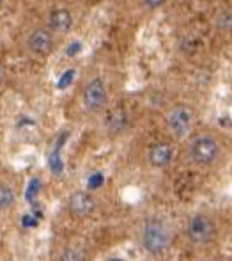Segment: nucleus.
Returning <instances> with one entry per match:
<instances>
[{
  "mask_svg": "<svg viewBox=\"0 0 232 261\" xmlns=\"http://www.w3.org/2000/svg\"><path fill=\"white\" fill-rule=\"evenodd\" d=\"M172 242L170 224L158 217H151L140 227V244L151 254H160Z\"/></svg>",
  "mask_w": 232,
  "mask_h": 261,
  "instance_id": "1",
  "label": "nucleus"
},
{
  "mask_svg": "<svg viewBox=\"0 0 232 261\" xmlns=\"http://www.w3.org/2000/svg\"><path fill=\"white\" fill-rule=\"evenodd\" d=\"M222 155L218 139L209 134L198 135L190 144V156L197 165H213Z\"/></svg>",
  "mask_w": 232,
  "mask_h": 261,
  "instance_id": "2",
  "label": "nucleus"
},
{
  "mask_svg": "<svg viewBox=\"0 0 232 261\" xmlns=\"http://www.w3.org/2000/svg\"><path fill=\"white\" fill-rule=\"evenodd\" d=\"M165 119H167L168 130H170L174 135H178V137H183V135H186L188 130L191 128V123H193V112H191V109L186 105H176L168 110Z\"/></svg>",
  "mask_w": 232,
  "mask_h": 261,
  "instance_id": "3",
  "label": "nucleus"
},
{
  "mask_svg": "<svg viewBox=\"0 0 232 261\" xmlns=\"http://www.w3.org/2000/svg\"><path fill=\"white\" fill-rule=\"evenodd\" d=\"M188 237L193 244L202 245L208 244L215 237V224L209 217L206 215H195L193 219L188 222Z\"/></svg>",
  "mask_w": 232,
  "mask_h": 261,
  "instance_id": "4",
  "label": "nucleus"
},
{
  "mask_svg": "<svg viewBox=\"0 0 232 261\" xmlns=\"http://www.w3.org/2000/svg\"><path fill=\"white\" fill-rule=\"evenodd\" d=\"M83 105L89 110H101L103 107L108 103V91L103 80L93 79L83 89Z\"/></svg>",
  "mask_w": 232,
  "mask_h": 261,
  "instance_id": "5",
  "label": "nucleus"
},
{
  "mask_svg": "<svg viewBox=\"0 0 232 261\" xmlns=\"http://www.w3.org/2000/svg\"><path fill=\"white\" fill-rule=\"evenodd\" d=\"M27 48L34 55H48L53 48V36L46 29H36L27 38Z\"/></svg>",
  "mask_w": 232,
  "mask_h": 261,
  "instance_id": "6",
  "label": "nucleus"
},
{
  "mask_svg": "<svg viewBox=\"0 0 232 261\" xmlns=\"http://www.w3.org/2000/svg\"><path fill=\"white\" fill-rule=\"evenodd\" d=\"M96 208V201L89 192H75L69 197V212L75 217H89Z\"/></svg>",
  "mask_w": 232,
  "mask_h": 261,
  "instance_id": "7",
  "label": "nucleus"
},
{
  "mask_svg": "<svg viewBox=\"0 0 232 261\" xmlns=\"http://www.w3.org/2000/svg\"><path fill=\"white\" fill-rule=\"evenodd\" d=\"M48 25H50V32H57V34H66L73 25V16L68 9H55L50 13L48 18Z\"/></svg>",
  "mask_w": 232,
  "mask_h": 261,
  "instance_id": "8",
  "label": "nucleus"
},
{
  "mask_svg": "<svg viewBox=\"0 0 232 261\" xmlns=\"http://www.w3.org/2000/svg\"><path fill=\"white\" fill-rule=\"evenodd\" d=\"M172 160V148L163 142H158L149 149V162L154 167H163Z\"/></svg>",
  "mask_w": 232,
  "mask_h": 261,
  "instance_id": "9",
  "label": "nucleus"
},
{
  "mask_svg": "<svg viewBox=\"0 0 232 261\" xmlns=\"http://www.w3.org/2000/svg\"><path fill=\"white\" fill-rule=\"evenodd\" d=\"M14 203V190L7 183H0V212L11 208Z\"/></svg>",
  "mask_w": 232,
  "mask_h": 261,
  "instance_id": "10",
  "label": "nucleus"
},
{
  "mask_svg": "<svg viewBox=\"0 0 232 261\" xmlns=\"http://www.w3.org/2000/svg\"><path fill=\"white\" fill-rule=\"evenodd\" d=\"M59 261H87V254L80 247H68L62 251Z\"/></svg>",
  "mask_w": 232,
  "mask_h": 261,
  "instance_id": "11",
  "label": "nucleus"
},
{
  "mask_svg": "<svg viewBox=\"0 0 232 261\" xmlns=\"http://www.w3.org/2000/svg\"><path fill=\"white\" fill-rule=\"evenodd\" d=\"M124 124H126V116H124L123 112L112 114V117H110V128H113V130H121Z\"/></svg>",
  "mask_w": 232,
  "mask_h": 261,
  "instance_id": "12",
  "label": "nucleus"
},
{
  "mask_svg": "<svg viewBox=\"0 0 232 261\" xmlns=\"http://www.w3.org/2000/svg\"><path fill=\"white\" fill-rule=\"evenodd\" d=\"M73 79H75V69H69V71H66L64 75L61 76V80H59V89H64V87H68L69 84H71Z\"/></svg>",
  "mask_w": 232,
  "mask_h": 261,
  "instance_id": "13",
  "label": "nucleus"
},
{
  "mask_svg": "<svg viewBox=\"0 0 232 261\" xmlns=\"http://www.w3.org/2000/svg\"><path fill=\"white\" fill-rule=\"evenodd\" d=\"M103 183V174L101 172H96V174H93L89 178V185H91V189H98L99 185Z\"/></svg>",
  "mask_w": 232,
  "mask_h": 261,
  "instance_id": "14",
  "label": "nucleus"
}]
</instances>
